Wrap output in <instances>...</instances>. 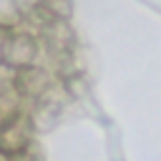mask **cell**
<instances>
[{
  "label": "cell",
  "mask_w": 161,
  "mask_h": 161,
  "mask_svg": "<svg viewBox=\"0 0 161 161\" xmlns=\"http://www.w3.org/2000/svg\"><path fill=\"white\" fill-rule=\"evenodd\" d=\"M30 141H33V126L28 121V113H20L10 123L0 126V151L8 153L10 158H15L23 151H28Z\"/></svg>",
  "instance_id": "3957f363"
},
{
  "label": "cell",
  "mask_w": 161,
  "mask_h": 161,
  "mask_svg": "<svg viewBox=\"0 0 161 161\" xmlns=\"http://www.w3.org/2000/svg\"><path fill=\"white\" fill-rule=\"evenodd\" d=\"M38 60V38L25 30H8L5 45H3V65L10 70H23L35 65Z\"/></svg>",
  "instance_id": "6da1fadb"
},
{
  "label": "cell",
  "mask_w": 161,
  "mask_h": 161,
  "mask_svg": "<svg viewBox=\"0 0 161 161\" xmlns=\"http://www.w3.org/2000/svg\"><path fill=\"white\" fill-rule=\"evenodd\" d=\"M23 113V96L8 86V88H0V126L10 123L13 118H18Z\"/></svg>",
  "instance_id": "5b68a950"
},
{
  "label": "cell",
  "mask_w": 161,
  "mask_h": 161,
  "mask_svg": "<svg viewBox=\"0 0 161 161\" xmlns=\"http://www.w3.org/2000/svg\"><path fill=\"white\" fill-rule=\"evenodd\" d=\"M5 38H8V30L0 25V60H3V45H5Z\"/></svg>",
  "instance_id": "8992f818"
},
{
  "label": "cell",
  "mask_w": 161,
  "mask_h": 161,
  "mask_svg": "<svg viewBox=\"0 0 161 161\" xmlns=\"http://www.w3.org/2000/svg\"><path fill=\"white\" fill-rule=\"evenodd\" d=\"M53 83H55L53 75H50L45 68H38V65L15 70V75H13V88L23 96V101H35V98H40Z\"/></svg>",
  "instance_id": "277c9868"
},
{
  "label": "cell",
  "mask_w": 161,
  "mask_h": 161,
  "mask_svg": "<svg viewBox=\"0 0 161 161\" xmlns=\"http://www.w3.org/2000/svg\"><path fill=\"white\" fill-rule=\"evenodd\" d=\"M63 98H65V91L60 88V83H53L40 98L33 101V108H30V113H28L30 126H33V128H43V131L50 128V126L58 121L60 111H63Z\"/></svg>",
  "instance_id": "7a4b0ae2"
},
{
  "label": "cell",
  "mask_w": 161,
  "mask_h": 161,
  "mask_svg": "<svg viewBox=\"0 0 161 161\" xmlns=\"http://www.w3.org/2000/svg\"><path fill=\"white\" fill-rule=\"evenodd\" d=\"M0 161H13V158H10L8 153H3V151H0Z\"/></svg>",
  "instance_id": "52a82bcc"
}]
</instances>
